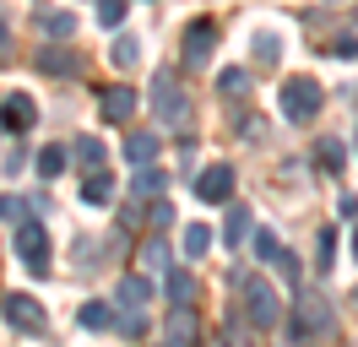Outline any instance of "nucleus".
<instances>
[{
	"label": "nucleus",
	"mask_w": 358,
	"mask_h": 347,
	"mask_svg": "<svg viewBox=\"0 0 358 347\" xmlns=\"http://www.w3.org/2000/svg\"><path fill=\"white\" fill-rule=\"evenodd\" d=\"M353 299H358V293H353Z\"/></svg>",
	"instance_id": "obj_40"
},
{
	"label": "nucleus",
	"mask_w": 358,
	"mask_h": 347,
	"mask_svg": "<svg viewBox=\"0 0 358 347\" xmlns=\"http://www.w3.org/2000/svg\"><path fill=\"white\" fill-rule=\"evenodd\" d=\"M250 49H255V60H261V65H277V60H282V33H271V27H261Z\"/></svg>",
	"instance_id": "obj_19"
},
{
	"label": "nucleus",
	"mask_w": 358,
	"mask_h": 347,
	"mask_svg": "<svg viewBox=\"0 0 358 347\" xmlns=\"http://www.w3.org/2000/svg\"><path fill=\"white\" fill-rule=\"evenodd\" d=\"M217 92H223V98H245V92H250V76L239 71V65H228L223 76H217Z\"/></svg>",
	"instance_id": "obj_23"
},
{
	"label": "nucleus",
	"mask_w": 358,
	"mask_h": 347,
	"mask_svg": "<svg viewBox=\"0 0 358 347\" xmlns=\"http://www.w3.org/2000/svg\"><path fill=\"white\" fill-rule=\"evenodd\" d=\"M331 266H336V234H331V228H320V255H315V271L326 277Z\"/></svg>",
	"instance_id": "obj_27"
},
{
	"label": "nucleus",
	"mask_w": 358,
	"mask_h": 347,
	"mask_svg": "<svg viewBox=\"0 0 358 347\" xmlns=\"http://www.w3.org/2000/svg\"><path fill=\"white\" fill-rule=\"evenodd\" d=\"M336 212L348 217V222H358V201H353V195H342V206H336Z\"/></svg>",
	"instance_id": "obj_35"
},
{
	"label": "nucleus",
	"mask_w": 358,
	"mask_h": 347,
	"mask_svg": "<svg viewBox=\"0 0 358 347\" xmlns=\"http://www.w3.org/2000/svg\"><path fill=\"white\" fill-rule=\"evenodd\" d=\"M250 234V206H228V222H223V244H239Z\"/></svg>",
	"instance_id": "obj_22"
},
{
	"label": "nucleus",
	"mask_w": 358,
	"mask_h": 347,
	"mask_svg": "<svg viewBox=\"0 0 358 347\" xmlns=\"http://www.w3.org/2000/svg\"><path fill=\"white\" fill-rule=\"evenodd\" d=\"M239 293H245V320L255 325V331H277V325H282V299H277V288H271L266 277H245Z\"/></svg>",
	"instance_id": "obj_2"
},
{
	"label": "nucleus",
	"mask_w": 358,
	"mask_h": 347,
	"mask_svg": "<svg viewBox=\"0 0 358 347\" xmlns=\"http://www.w3.org/2000/svg\"><path fill=\"white\" fill-rule=\"evenodd\" d=\"M152 114H157V125H179V120L190 114V98H185V87L174 82V71H157L152 76Z\"/></svg>",
	"instance_id": "obj_5"
},
{
	"label": "nucleus",
	"mask_w": 358,
	"mask_h": 347,
	"mask_svg": "<svg viewBox=\"0 0 358 347\" xmlns=\"http://www.w3.org/2000/svg\"><path fill=\"white\" fill-rule=\"evenodd\" d=\"M320 163H326V174H342L348 169V147H342V141H331V136H326V141H320Z\"/></svg>",
	"instance_id": "obj_24"
},
{
	"label": "nucleus",
	"mask_w": 358,
	"mask_h": 347,
	"mask_svg": "<svg viewBox=\"0 0 358 347\" xmlns=\"http://www.w3.org/2000/svg\"><path fill=\"white\" fill-rule=\"evenodd\" d=\"M120 331H125L131 342H141V337H147V320H141V309H131V315L120 320Z\"/></svg>",
	"instance_id": "obj_33"
},
{
	"label": "nucleus",
	"mask_w": 358,
	"mask_h": 347,
	"mask_svg": "<svg viewBox=\"0 0 358 347\" xmlns=\"http://www.w3.org/2000/svg\"><path fill=\"white\" fill-rule=\"evenodd\" d=\"M234 179L239 174L228 169V163H212V169L196 174V195H201L206 206H223V201H234Z\"/></svg>",
	"instance_id": "obj_7"
},
{
	"label": "nucleus",
	"mask_w": 358,
	"mask_h": 347,
	"mask_svg": "<svg viewBox=\"0 0 358 347\" xmlns=\"http://www.w3.org/2000/svg\"><path fill=\"white\" fill-rule=\"evenodd\" d=\"M163 185H169V174H163V169H152V163H136L131 201H136V206H147V201H157V195H163Z\"/></svg>",
	"instance_id": "obj_13"
},
{
	"label": "nucleus",
	"mask_w": 358,
	"mask_h": 347,
	"mask_svg": "<svg viewBox=\"0 0 358 347\" xmlns=\"http://www.w3.org/2000/svg\"><path fill=\"white\" fill-rule=\"evenodd\" d=\"M169 304H196V277L190 271H169Z\"/></svg>",
	"instance_id": "obj_21"
},
{
	"label": "nucleus",
	"mask_w": 358,
	"mask_h": 347,
	"mask_svg": "<svg viewBox=\"0 0 358 347\" xmlns=\"http://www.w3.org/2000/svg\"><path fill=\"white\" fill-rule=\"evenodd\" d=\"M163 337L169 342H201V320H196V304H174V315L163 320Z\"/></svg>",
	"instance_id": "obj_11"
},
{
	"label": "nucleus",
	"mask_w": 358,
	"mask_h": 347,
	"mask_svg": "<svg viewBox=\"0 0 358 347\" xmlns=\"http://www.w3.org/2000/svg\"><path fill=\"white\" fill-rule=\"evenodd\" d=\"M277 104H282V114H288L293 125H310L315 114H320V104H326V87L315 82V76H293V82H282Z\"/></svg>",
	"instance_id": "obj_3"
},
{
	"label": "nucleus",
	"mask_w": 358,
	"mask_h": 347,
	"mask_svg": "<svg viewBox=\"0 0 358 347\" xmlns=\"http://www.w3.org/2000/svg\"><path fill=\"white\" fill-rule=\"evenodd\" d=\"M125 157H131V163H152L157 157V130H131V136H125Z\"/></svg>",
	"instance_id": "obj_16"
},
{
	"label": "nucleus",
	"mask_w": 358,
	"mask_h": 347,
	"mask_svg": "<svg viewBox=\"0 0 358 347\" xmlns=\"http://www.w3.org/2000/svg\"><path fill=\"white\" fill-rule=\"evenodd\" d=\"M0 320L11 325V331H27V337L49 331V315H44V304L33 299V293H6V299H0Z\"/></svg>",
	"instance_id": "obj_4"
},
{
	"label": "nucleus",
	"mask_w": 358,
	"mask_h": 347,
	"mask_svg": "<svg viewBox=\"0 0 358 347\" xmlns=\"http://www.w3.org/2000/svg\"><path fill=\"white\" fill-rule=\"evenodd\" d=\"M17 260H22L33 277H44V271H49V228H44V222H33V217L17 222Z\"/></svg>",
	"instance_id": "obj_6"
},
{
	"label": "nucleus",
	"mask_w": 358,
	"mask_h": 347,
	"mask_svg": "<svg viewBox=\"0 0 358 347\" xmlns=\"http://www.w3.org/2000/svg\"><path fill=\"white\" fill-rule=\"evenodd\" d=\"M33 174H44V179H55V174H66V147H38V157H33Z\"/></svg>",
	"instance_id": "obj_20"
},
{
	"label": "nucleus",
	"mask_w": 358,
	"mask_h": 347,
	"mask_svg": "<svg viewBox=\"0 0 358 347\" xmlns=\"http://www.w3.org/2000/svg\"><path fill=\"white\" fill-rule=\"evenodd\" d=\"M206 250H212V228H206V222H190V228H185V255H206Z\"/></svg>",
	"instance_id": "obj_25"
},
{
	"label": "nucleus",
	"mask_w": 358,
	"mask_h": 347,
	"mask_svg": "<svg viewBox=\"0 0 358 347\" xmlns=\"http://www.w3.org/2000/svg\"><path fill=\"white\" fill-rule=\"evenodd\" d=\"M353 147H358V125H353Z\"/></svg>",
	"instance_id": "obj_39"
},
{
	"label": "nucleus",
	"mask_w": 358,
	"mask_h": 347,
	"mask_svg": "<svg viewBox=\"0 0 358 347\" xmlns=\"http://www.w3.org/2000/svg\"><path fill=\"white\" fill-rule=\"evenodd\" d=\"M11 55V22H0V60Z\"/></svg>",
	"instance_id": "obj_37"
},
{
	"label": "nucleus",
	"mask_w": 358,
	"mask_h": 347,
	"mask_svg": "<svg viewBox=\"0 0 358 347\" xmlns=\"http://www.w3.org/2000/svg\"><path fill=\"white\" fill-rule=\"evenodd\" d=\"M141 266H169V244H163V239H147V244H141Z\"/></svg>",
	"instance_id": "obj_29"
},
{
	"label": "nucleus",
	"mask_w": 358,
	"mask_h": 347,
	"mask_svg": "<svg viewBox=\"0 0 358 347\" xmlns=\"http://www.w3.org/2000/svg\"><path fill=\"white\" fill-rule=\"evenodd\" d=\"M288 337L304 342V337H336V309L326 293H299L293 304V320H288Z\"/></svg>",
	"instance_id": "obj_1"
},
{
	"label": "nucleus",
	"mask_w": 358,
	"mask_h": 347,
	"mask_svg": "<svg viewBox=\"0 0 358 347\" xmlns=\"http://www.w3.org/2000/svg\"><path fill=\"white\" fill-rule=\"evenodd\" d=\"M109 60L120 65V71H131V65L141 60V43H136V38H114V49H109Z\"/></svg>",
	"instance_id": "obj_26"
},
{
	"label": "nucleus",
	"mask_w": 358,
	"mask_h": 347,
	"mask_svg": "<svg viewBox=\"0 0 358 347\" xmlns=\"http://www.w3.org/2000/svg\"><path fill=\"white\" fill-rule=\"evenodd\" d=\"M109 195H114V179H109V169L87 174V185H82V201H87V206H109Z\"/></svg>",
	"instance_id": "obj_18"
},
{
	"label": "nucleus",
	"mask_w": 358,
	"mask_h": 347,
	"mask_svg": "<svg viewBox=\"0 0 358 347\" xmlns=\"http://www.w3.org/2000/svg\"><path fill=\"white\" fill-rule=\"evenodd\" d=\"M147 217H152V228H169L174 206H169V201H147Z\"/></svg>",
	"instance_id": "obj_34"
},
{
	"label": "nucleus",
	"mask_w": 358,
	"mask_h": 347,
	"mask_svg": "<svg viewBox=\"0 0 358 347\" xmlns=\"http://www.w3.org/2000/svg\"><path fill=\"white\" fill-rule=\"evenodd\" d=\"M98 22H103V27H120V22H125V0H98Z\"/></svg>",
	"instance_id": "obj_31"
},
{
	"label": "nucleus",
	"mask_w": 358,
	"mask_h": 347,
	"mask_svg": "<svg viewBox=\"0 0 358 347\" xmlns=\"http://www.w3.org/2000/svg\"><path fill=\"white\" fill-rule=\"evenodd\" d=\"M71 152L82 157V169H87V174H98L103 163H109V147H103L98 136H76V147H71Z\"/></svg>",
	"instance_id": "obj_15"
},
{
	"label": "nucleus",
	"mask_w": 358,
	"mask_h": 347,
	"mask_svg": "<svg viewBox=\"0 0 358 347\" xmlns=\"http://www.w3.org/2000/svg\"><path fill=\"white\" fill-rule=\"evenodd\" d=\"M76 325H82V331H109L114 325V304H103V299L82 304V309H76Z\"/></svg>",
	"instance_id": "obj_14"
},
{
	"label": "nucleus",
	"mask_w": 358,
	"mask_h": 347,
	"mask_svg": "<svg viewBox=\"0 0 358 347\" xmlns=\"http://www.w3.org/2000/svg\"><path fill=\"white\" fill-rule=\"evenodd\" d=\"M353 260H358V228H353Z\"/></svg>",
	"instance_id": "obj_38"
},
{
	"label": "nucleus",
	"mask_w": 358,
	"mask_h": 347,
	"mask_svg": "<svg viewBox=\"0 0 358 347\" xmlns=\"http://www.w3.org/2000/svg\"><path fill=\"white\" fill-rule=\"evenodd\" d=\"M147 299H152V282L141 277V271H131V277H120V304H125V309H141Z\"/></svg>",
	"instance_id": "obj_17"
},
{
	"label": "nucleus",
	"mask_w": 358,
	"mask_h": 347,
	"mask_svg": "<svg viewBox=\"0 0 358 347\" xmlns=\"http://www.w3.org/2000/svg\"><path fill=\"white\" fill-rule=\"evenodd\" d=\"M38 71H44V76H82V71H87V60H82L76 49L44 43V49H38Z\"/></svg>",
	"instance_id": "obj_9"
},
{
	"label": "nucleus",
	"mask_w": 358,
	"mask_h": 347,
	"mask_svg": "<svg viewBox=\"0 0 358 347\" xmlns=\"http://www.w3.org/2000/svg\"><path fill=\"white\" fill-rule=\"evenodd\" d=\"M22 212H33V201H17V195H0V222H22Z\"/></svg>",
	"instance_id": "obj_32"
},
{
	"label": "nucleus",
	"mask_w": 358,
	"mask_h": 347,
	"mask_svg": "<svg viewBox=\"0 0 358 347\" xmlns=\"http://www.w3.org/2000/svg\"><path fill=\"white\" fill-rule=\"evenodd\" d=\"M44 33H55V38H71V33H76V17H71V11H55V17H44Z\"/></svg>",
	"instance_id": "obj_30"
},
{
	"label": "nucleus",
	"mask_w": 358,
	"mask_h": 347,
	"mask_svg": "<svg viewBox=\"0 0 358 347\" xmlns=\"http://www.w3.org/2000/svg\"><path fill=\"white\" fill-rule=\"evenodd\" d=\"M277 255H282L277 234H266V228H261V234H255V260H261V266H277Z\"/></svg>",
	"instance_id": "obj_28"
},
{
	"label": "nucleus",
	"mask_w": 358,
	"mask_h": 347,
	"mask_svg": "<svg viewBox=\"0 0 358 347\" xmlns=\"http://www.w3.org/2000/svg\"><path fill=\"white\" fill-rule=\"evenodd\" d=\"M331 55H358V38H336V43H331Z\"/></svg>",
	"instance_id": "obj_36"
},
{
	"label": "nucleus",
	"mask_w": 358,
	"mask_h": 347,
	"mask_svg": "<svg viewBox=\"0 0 358 347\" xmlns=\"http://www.w3.org/2000/svg\"><path fill=\"white\" fill-rule=\"evenodd\" d=\"M33 125H38V104H33L27 92H11V98L0 104V130H11V136H27Z\"/></svg>",
	"instance_id": "obj_8"
},
{
	"label": "nucleus",
	"mask_w": 358,
	"mask_h": 347,
	"mask_svg": "<svg viewBox=\"0 0 358 347\" xmlns=\"http://www.w3.org/2000/svg\"><path fill=\"white\" fill-rule=\"evenodd\" d=\"M98 108H103L109 125L131 120V114H136V87H103V92H98Z\"/></svg>",
	"instance_id": "obj_12"
},
{
	"label": "nucleus",
	"mask_w": 358,
	"mask_h": 347,
	"mask_svg": "<svg viewBox=\"0 0 358 347\" xmlns=\"http://www.w3.org/2000/svg\"><path fill=\"white\" fill-rule=\"evenodd\" d=\"M212 43H217V22H212V17H196L190 27H185V60H190V65H206Z\"/></svg>",
	"instance_id": "obj_10"
}]
</instances>
